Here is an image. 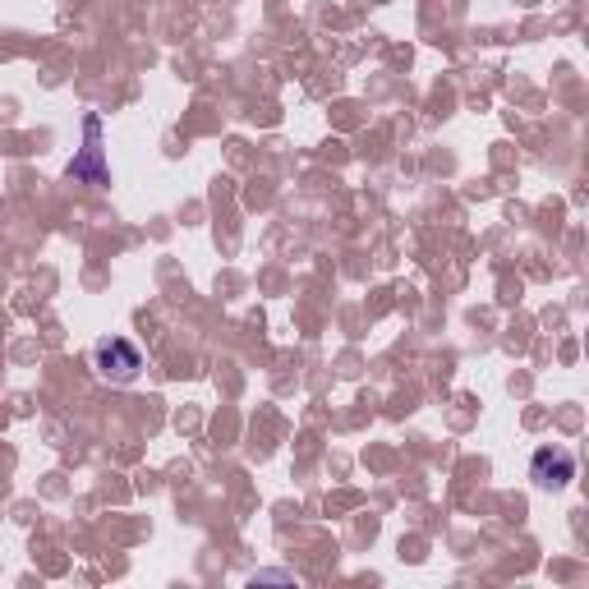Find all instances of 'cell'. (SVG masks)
<instances>
[{"label": "cell", "mask_w": 589, "mask_h": 589, "mask_svg": "<svg viewBox=\"0 0 589 589\" xmlns=\"http://www.w3.org/2000/svg\"><path fill=\"white\" fill-rule=\"evenodd\" d=\"M530 479L539 488H567L576 479V451L567 447H539L530 460Z\"/></svg>", "instance_id": "cell-2"}, {"label": "cell", "mask_w": 589, "mask_h": 589, "mask_svg": "<svg viewBox=\"0 0 589 589\" xmlns=\"http://www.w3.org/2000/svg\"><path fill=\"white\" fill-rule=\"evenodd\" d=\"M92 364H98V374L106 383H134L143 368V351L125 336H102L98 346H92Z\"/></svg>", "instance_id": "cell-1"}, {"label": "cell", "mask_w": 589, "mask_h": 589, "mask_svg": "<svg viewBox=\"0 0 589 589\" xmlns=\"http://www.w3.org/2000/svg\"><path fill=\"white\" fill-rule=\"evenodd\" d=\"M83 134H88V148H83V158L70 162V175L74 180H92V184H111V171L102 166V120L88 115L83 120Z\"/></svg>", "instance_id": "cell-3"}]
</instances>
